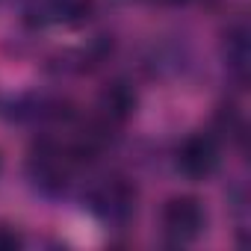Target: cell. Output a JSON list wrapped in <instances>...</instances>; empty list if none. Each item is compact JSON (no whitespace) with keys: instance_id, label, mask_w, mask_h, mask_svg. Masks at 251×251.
<instances>
[{"instance_id":"6da1fadb","label":"cell","mask_w":251,"mask_h":251,"mask_svg":"<svg viewBox=\"0 0 251 251\" xmlns=\"http://www.w3.org/2000/svg\"><path fill=\"white\" fill-rule=\"evenodd\" d=\"M71 154L65 148H59L56 142L45 139L33 148L30 163H27V175L33 180L36 189H42L45 195H56L65 189L68 175H71Z\"/></svg>"},{"instance_id":"7a4b0ae2","label":"cell","mask_w":251,"mask_h":251,"mask_svg":"<svg viewBox=\"0 0 251 251\" xmlns=\"http://www.w3.org/2000/svg\"><path fill=\"white\" fill-rule=\"evenodd\" d=\"M160 222H163V233H166V239L172 245H189V242H195L204 233L207 213H204L198 198L177 195V198L166 201Z\"/></svg>"},{"instance_id":"3957f363","label":"cell","mask_w":251,"mask_h":251,"mask_svg":"<svg viewBox=\"0 0 251 251\" xmlns=\"http://www.w3.org/2000/svg\"><path fill=\"white\" fill-rule=\"evenodd\" d=\"M89 207L103 225H127L136 213V189L121 177H109L92 192Z\"/></svg>"},{"instance_id":"277c9868","label":"cell","mask_w":251,"mask_h":251,"mask_svg":"<svg viewBox=\"0 0 251 251\" xmlns=\"http://www.w3.org/2000/svg\"><path fill=\"white\" fill-rule=\"evenodd\" d=\"M219 166V139L213 133H192L177 148V169L189 180H204Z\"/></svg>"},{"instance_id":"5b68a950","label":"cell","mask_w":251,"mask_h":251,"mask_svg":"<svg viewBox=\"0 0 251 251\" xmlns=\"http://www.w3.org/2000/svg\"><path fill=\"white\" fill-rule=\"evenodd\" d=\"M136 109V92L127 86V83H112L103 89L100 95V121L103 124H121V121H127Z\"/></svg>"},{"instance_id":"8992f818","label":"cell","mask_w":251,"mask_h":251,"mask_svg":"<svg viewBox=\"0 0 251 251\" xmlns=\"http://www.w3.org/2000/svg\"><path fill=\"white\" fill-rule=\"evenodd\" d=\"M222 53H225V65H227V71H230L239 83H245V77H248L251 48H248V27H245L242 21H239V24H233V27L225 33Z\"/></svg>"},{"instance_id":"52a82bcc","label":"cell","mask_w":251,"mask_h":251,"mask_svg":"<svg viewBox=\"0 0 251 251\" xmlns=\"http://www.w3.org/2000/svg\"><path fill=\"white\" fill-rule=\"evenodd\" d=\"M39 12H42V21L77 27V24H83L89 18L92 0H42Z\"/></svg>"},{"instance_id":"ba28073f","label":"cell","mask_w":251,"mask_h":251,"mask_svg":"<svg viewBox=\"0 0 251 251\" xmlns=\"http://www.w3.org/2000/svg\"><path fill=\"white\" fill-rule=\"evenodd\" d=\"M15 248H21V236L12 227L0 225V251H15Z\"/></svg>"},{"instance_id":"9c48e42d","label":"cell","mask_w":251,"mask_h":251,"mask_svg":"<svg viewBox=\"0 0 251 251\" xmlns=\"http://www.w3.org/2000/svg\"><path fill=\"white\" fill-rule=\"evenodd\" d=\"M169 3H189V0H169Z\"/></svg>"},{"instance_id":"30bf717a","label":"cell","mask_w":251,"mask_h":251,"mask_svg":"<svg viewBox=\"0 0 251 251\" xmlns=\"http://www.w3.org/2000/svg\"><path fill=\"white\" fill-rule=\"evenodd\" d=\"M0 166H3V160H0Z\"/></svg>"}]
</instances>
